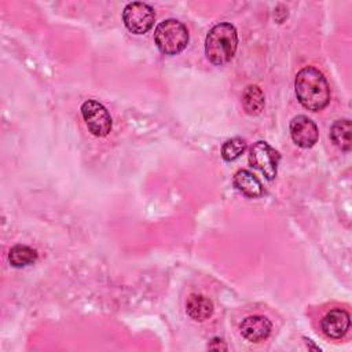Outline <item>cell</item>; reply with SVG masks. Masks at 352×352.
<instances>
[{
  "mask_svg": "<svg viewBox=\"0 0 352 352\" xmlns=\"http://www.w3.org/2000/svg\"><path fill=\"white\" fill-rule=\"evenodd\" d=\"M81 114L88 131L98 138L107 136L111 131V117L107 109L98 100L88 99L81 104Z\"/></svg>",
  "mask_w": 352,
  "mask_h": 352,
  "instance_id": "cell-5",
  "label": "cell"
},
{
  "mask_svg": "<svg viewBox=\"0 0 352 352\" xmlns=\"http://www.w3.org/2000/svg\"><path fill=\"white\" fill-rule=\"evenodd\" d=\"M155 19V12L151 6L142 1L128 3L122 10V21L126 29L135 34L147 33Z\"/></svg>",
  "mask_w": 352,
  "mask_h": 352,
  "instance_id": "cell-4",
  "label": "cell"
},
{
  "mask_svg": "<svg viewBox=\"0 0 352 352\" xmlns=\"http://www.w3.org/2000/svg\"><path fill=\"white\" fill-rule=\"evenodd\" d=\"M154 41L162 54L176 55L188 44V30L180 21L169 18L157 25Z\"/></svg>",
  "mask_w": 352,
  "mask_h": 352,
  "instance_id": "cell-3",
  "label": "cell"
},
{
  "mask_svg": "<svg viewBox=\"0 0 352 352\" xmlns=\"http://www.w3.org/2000/svg\"><path fill=\"white\" fill-rule=\"evenodd\" d=\"M351 324L349 314L345 309L334 308L329 311L320 322L322 331L330 338H341L345 336Z\"/></svg>",
  "mask_w": 352,
  "mask_h": 352,
  "instance_id": "cell-9",
  "label": "cell"
},
{
  "mask_svg": "<svg viewBox=\"0 0 352 352\" xmlns=\"http://www.w3.org/2000/svg\"><path fill=\"white\" fill-rule=\"evenodd\" d=\"M265 104V98L257 85H248L242 94V106L249 116H257L261 113Z\"/></svg>",
  "mask_w": 352,
  "mask_h": 352,
  "instance_id": "cell-12",
  "label": "cell"
},
{
  "mask_svg": "<svg viewBox=\"0 0 352 352\" xmlns=\"http://www.w3.org/2000/svg\"><path fill=\"white\" fill-rule=\"evenodd\" d=\"M280 155L267 142L258 140L249 150V162L253 168L258 169L267 180H272L278 172Z\"/></svg>",
  "mask_w": 352,
  "mask_h": 352,
  "instance_id": "cell-6",
  "label": "cell"
},
{
  "mask_svg": "<svg viewBox=\"0 0 352 352\" xmlns=\"http://www.w3.org/2000/svg\"><path fill=\"white\" fill-rule=\"evenodd\" d=\"M238 47V33L234 25L220 22L214 25L205 38V55L216 66L228 63Z\"/></svg>",
  "mask_w": 352,
  "mask_h": 352,
  "instance_id": "cell-2",
  "label": "cell"
},
{
  "mask_svg": "<svg viewBox=\"0 0 352 352\" xmlns=\"http://www.w3.org/2000/svg\"><path fill=\"white\" fill-rule=\"evenodd\" d=\"M187 315L197 322L209 319L213 314V302L204 294H190L186 302Z\"/></svg>",
  "mask_w": 352,
  "mask_h": 352,
  "instance_id": "cell-11",
  "label": "cell"
},
{
  "mask_svg": "<svg viewBox=\"0 0 352 352\" xmlns=\"http://www.w3.org/2000/svg\"><path fill=\"white\" fill-rule=\"evenodd\" d=\"M8 260L15 268L28 267L37 260V252L28 245H15L8 252Z\"/></svg>",
  "mask_w": 352,
  "mask_h": 352,
  "instance_id": "cell-14",
  "label": "cell"
},
{
  "mask_svg": "<svg viewBox=\"0 0 352 352\" xmlns=\"http://www.w3.org/2000/svg\"><path fill=\"white\" fill-rule=\"evenodd\" d=\"M241 334L246 341L260 342L268 338L272 330V323L263 315H252L242 320L239 326Z\"/></svg>",
  "mask_w": 352,
  "mask_h": 352,
  "instance_id": "cell-8",
  "label": "cell"
},
{
  "mask_svg": "<svg viewBox=\"0 0 352 352\" xmlns=\"http://www.w3.org/2000/svg\"><path fill=\"white\" fill-rule=\"evenodd\" d=\"M246 150V142L242 138H231L221 146V157L224 161H235Z\"/></svg>",
  "mask_w": 352,
  "mask_h": 352,
  "instance_id": "cell-15",
  "label": "cell"
},
{
  "mask_svg": "<svg viewBox=\"0 0 352 352\" xmlns=\"http://www.w3.org/2000/svg\"><path fill=\"white\" fill-rule=\"evenodd\" d=\"M232 183L239 192L249 198H258L264 192L261 182L250 170L246 169L238 170L232 177Z\"/></svg>",
  "mask_w": 352,
  "mask_h": 352,
  "instance_id": "cell-10",
  "label": "cell"
},
{
  "mask_svg": "<svg viewBox=\"0 0 352 352\" xmlns=\"http://www.w3.org/2000/svg\"><path fill=\"white\" fill-rule=\"evenodd\" d=\"M290 136L293 142L302 148H309L318 142V126L307 116L298 114L290 121Z\"/></svg>",
  "mask_w": 352,
  "mask_h": 352,
  "instance_id": "cell-7",
  "label": "cell"
},
{
  "mask_svg": "<svg viewBox=\"0 0 352 352\" xmlns=\"http://www.w3.org/2000/svg\"><path fill=\"white\" fill-rule=\"evenodd\" d=\"M351 121L348 118H342V120H337L331 128H330V139L333 140V143L344 150V151H349L351 150Z\"/></svg>",
  "mask_w": 352,
  "mask_h": 352,
  "instance_id": "cell-13",
  "label": "cell"
},
{
  "mask_svg": "<svg viewBox=\"0 0 352 352\" xmlns=\"http://www.w3.org/2000/svg\"><path fill=\"white\" fill-rule=\"evenodd\" d=\"M294 91L298 102L311 111H320L330 102L329 82L323 73L312 66H305L297 73Z\"/></svg>",
  "mask_w": 352,
  "mask_h": 352,
  "instance_id": "cell-1",
  "label": "cell"
}]
</instances>
